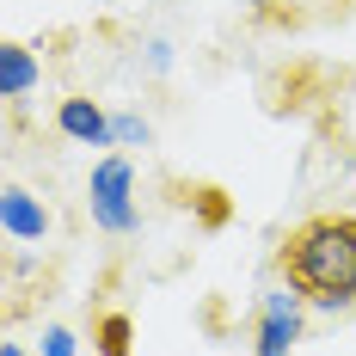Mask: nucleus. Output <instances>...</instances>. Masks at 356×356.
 Returning a JSON list of instances; mask_svg holds the SVG:
<instances>
[{"mask_svg": "<svg viewBox=\"0 0 356 356\" xmlns=\"http://www.w3.org/2000/svg\"><path fill=\"white\" fill-rule=\"evenodd\" d=\"M277 270L307 307H356V215H307L289 227Z\"/></svg>", "mask_w": 356, "mask_h": 356, "instance_id": "f257e3e1", "label": "nucleus"}, {"mask_svg": "<svg viewBox=\"0 0 356 356\" xmlns=\"http://www.w3.org/2000/svg\"><path fill=\"white\" fill-rule=\"evenodd\" d=\"M129 160H99V172H92V221L105 227V234H136V203H129Z\"/></svg>", "mask_w": 356, "mask_h": 356, "instance_id": "f03ea898", "label": "nucleus"}, {"mask_svg": "<svg viewBox=\"0 0 356 356\" xmlns=\"http://www.w3.org/2000/svg\"><path fill=\"white\" fill-rule=\"evenodd\" d=\"M301 295L295 289H270L264 307H258V356H289L301 338Z\"/></svg>", "mask_w": 356, "mask_h": 356, "instance_id": "7ed1b4c3", "label": "nucleus"}, {"mask_svg": "<svg viewBox=\"0 0 356 356\" xmlns=\"http://www.w3.org/2000/svg\"><path fill=\"white\" fill-rule=\"evenodd\" d=\"M0 227H6V240H43V234H49V209L37 203L31 191L6 184V197H0Z\"/></svg>", "mask_w": 356, "mask_h": 356, "instance_id": "20e7f679", "label": "nucleus"}, {"mask_svg": "<svg viewBox=\"0 0 356 356\" xmlns=\"http://www.w3.org/2000/svg\"><path fill=\"white\" fill-rule=\"evenodd\" d=\"M56 123H62V136H74V142H86V147H105L111 142V117L92 105V99H62Z\"/></svg>", "mask_w": 356, "mask_h": 356, "instance_id": "39448f33", "label": "nucleus"}, {"mask_svg": "<svg viewBox=\"0 0 356 356\" xmlns=\"http://www.w3.org/2000/svg\"><path fill=\"white\" fill-rule=\"evenodd\" d=\"M31 86H37V56L25 43H6V49H0V92H6V99H25Z\"/></svg>", "mask_w": 356, "mask_h": 356, "instance_id": "423d86ee", "label": "nucleus"}, {"mask_svg": "<svg viewBox=\"0 0 356 356\" xmlns=\"http://www.w3.org/2000/svg\"><path fill=\"white\" fill-rule=\"evenodd\" d=\"M99 356H129V320L123 314H105L99 320Z\"/></svg>", "mask_w": 356, "mask_h": 356, "instance_id": "0eeeda50", "label": "nucleus"}, {"mask_svg": "<svg viewBox=\"0 0 356 356\" xmlns=\"http://www.w3.org/2000/svg\"><path fill=\"white\" fill-rule=\"evenodd\" d=\"M43 356H74V332H68V325H49V338H43Z\"/></svg>", "mask_w": 356, "mask_h": 356, "instance_id": "6e6552de", "label": "nucleus"}, {"mask_svg": "<svg viewBox=\"0 0 356 356\" xmlns=\"http://www.w3.org/2000/svg\"><path fill=\"white\" fill-rule=\"evenodd\" d=\"M111 136H117V142H147V123H142V117H117Z\"/></svg>", "mask_w": 356, "mask_h": 356, "instance_id": "1a4fd4ad", "label": "nucleus"}, {"mask_svg": "<svg viewBox=\"0 0 356 356\" xmlns=\"http://www.w3.org/2000/svg\"><path fill=\"white\" fill-rule=\"evenodd\" d=\"M197 197H203V221H209V227H215V221H221V215H227V209H221V203H215V197H221V191H197Z\"/></svg>", "mask_w": 356, "mask_h": 356, "instance_id": "9d476101", "label": "nucleus"}, {"mask_svg": "<svg viewBox=\"0 0 356 356\" xmlns=\"http://www.w3.org/2000/svg\"><path fill=\"white\" fill-rule=\"evenodd\" d=\"M0 356H25V350H19V344H6V350H0Z\"/></svg>", "mask_w": 356, "mask_h": 356, "instance_id": "9b49d317", "label": "nucleus"}]
</instances>
